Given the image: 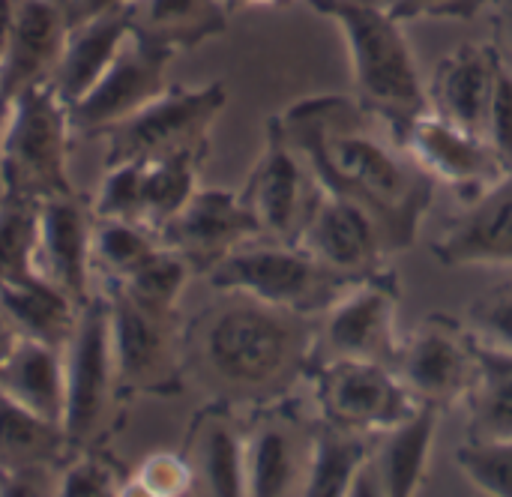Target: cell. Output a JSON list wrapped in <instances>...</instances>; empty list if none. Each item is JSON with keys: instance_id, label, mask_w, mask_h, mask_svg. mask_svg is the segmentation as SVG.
Listing matches in <instances>:
<instances>
[{"instance_id": "obj_7", "label": "cell", "mask_w": 512, "mask_h": 497, "mask_svg": "<svg viewBox=\"0 0 512 497\" xmlns=\"http://www.w3.org/2000/svg\"><path fill=\"white\" fill-rule=\"evenodd\" d=\"M228 105V87L210 81L192 90H165L132 117L108 129V165L147 162L180 150H204L207 132Z\"/></svg>"}, {"instance_id": "obj_45", "label": "cell", "mask_w": 512, "mask_h": 497, "mask_svg": "<svg viewBox=\"0 0 512 497\" xmlns=\"http://www.w3.org/2000/svg\"><path fill=\"white\" fill-rule=\"evenodd\" d=\"M498 24H501V33L507 39V48H510V63H512V0H498Z\"/></svg>"}, {"instance_id": "obj_33", "label": "cell", "mask_w": 512, "mask_h": 497, "mask_svg": "<svg viewBox=\"0 0 512 497\" xmlns=\"http://www.w3.org/2000/svg\"><path fill=\"white\" fill-rule=\"evenodd\" d=\"M39 201L3 198L0 204V288L42 279L36 270Z\"/></svg>"}, {"instance_id": "obj_12", "label": "cell", "mask_w": 512, "mask_h": 497, "mask_svg": "<svg viewBox=\"0 0 512 497\" xmlns=\"http://www.w3.org/2000/svg\"><path fill=\"white\" fill-rule=\"evenodd\" d=\"M318 198L321 186L315 174L270 120L267 147L243 189V201L255 213L261 234L267 240L297 243Z\"/></svg>"}, {"instance_id": "obj_23", "label": "cell", "mask_w": 512, "mask_h": 497, "mask_svg": "<svg viewBox=\"0 0 512 497\" xmlns=\"http://www.w3.org/2000/svg\"><path fill=\"white\" fill-rule=\"evenodd\" d=\"M132 33V6L108 9L69 27L51 84L66 108H72L111 66Z\"/></svg>"}, {"instance_id": "obj_22", "label": "cell", "mask_w": 512, "mask_h": 497, "mask_svg": "<svg viewBox=\"0 0 512 497\" xmlns=\"http://www.w3.org/2000/svg\"><path fill=\"white\" fill-rule=\"evenodd\" d=\"M501 51L486 42H462L456 45L432 75L429 108L444 120L477 132L486 138V120L495 90Z\"/></svg>"}, {"instance_id": "obj_18", "label": "cell", "mask_w": 512, "mask_h": 497, "mask_svg": "<svg viewBox=\"0 0 512 497\" xmlns=\"http://www.w3.org/2000/svg\"><path fill=\"white\" fill-rule=\"evenodd\" d=\"M69 33L63 0H18L6 54L0 60V123L15 96L39 81H51Z\"/></svg>"}, {"instance_id": "obj_28", "label": "cell", "mask_w": 512, "mask_h": 497, "mask_svg": "<svg viewBox=\"0 0 512 497\" xmlns=\"http://www.w3.org/2000/svg\"><path fill=\"white\" fill-rule=\"evenodd\" d=\"M465 411L471 441H512V354L480 345V375Z\"/></svg>"}, {"instance_id": "obj_44", "label": "cell", "mask_w": 512, "mask_h": 497, "mask_svg": "<svg viewBox=\"0 0 512 497\" xmlns=\"http://www.w3.org/2000/svg\"><path fill=\"white\" fill-rule=\"evenodd\" d=\"M15 339H18V330L12 327V321L6 318V312H3V306H0V363H3V357L9 354V348L15 345Z\"/></svg>"}, {"instance_id": "obj_2", "label": "cell", "mask_w": 512, "mask_h": 497, "mask_svg": "<svg viewBox=\"0 0 512 497\" xmlns=\"http://www.w3.org/2000/svg\"><path fill=\"white\" fill-rule=\"evenodd\" d=\"M195 324V354L210 381L243 399H279L318 357V318L219 291Z\"/></svg>"}, {"instance_id": "obj_19", "label": "cell", "mask_w": 512, "mask_h": 497, "mask_svg": "<svg viewBox=\"0 0 512 497\" xmlns=\"http://www.w3.org/2000/svg\"><path fill=\"white\" fill-rule=\"evenodd\" d=\"M432 252L444 267H512V168L465 204Z\"/></svg>"}, {"instance_id": "obj_31", "label": "cell", "mask_w": 512, "mask_h": 497, "mask_svg": "<svg viewBox=\"0 0 512 497\" xmlns=\"http://www.w3.org/2000/svg\"><path fill=\"white\" fill-rule=\"evenodd\" d=\"M66 432L57 423L18 405L0 390V459L12 468H33L60 453Z\"/></svg>"}, {"instance_id": "obj_25", "label": "cell", "mask_w": 512, "mask_h": 497, "mask_svg": "<svg viewBox=\"0 0 512 497\" xmlns=\"http://www.w3.org/2000/svg\"><path fill=\"white\" fill-rule=\"evenodd\" d=\"M225 0H135L132 27L174 51H189L228 27Z\"/></svg>"}, {"instance_id": "obj_40", "label": "cell", "mask_w": 512, "mask_h": 497, "mask_svg": "<svg viewBox=\"0 0 512 497\" xmlns=\"http://www.w3.org/2000/svg\"><path fill=\"white\" fill-rule=\"evenodd\" d=\"M486 0H396L393 15L402 21L411 18H471L483 9Z\"/></svg>"}, {"instance_id": "obj_43", "label": "cell", "mask_w": 512, "mask_h": 497, "mask_svg": "<svg viewBox=\"0 0 512 497\" xmlns=\"http://www.w3.org/2000/svg\"><path fill=\"white\" fill-rule=\"evenodd\" d=\"M15 3L18 0H0V60L6 54V45H9L12 21H15Z\"/></svg>"}, {"instance_id": "obj_41", "label": "cell", "mask_w": 512, "mask_h": 497, "mask_svg": "<svg viewBox=\"0 0 512 497\" xmlns=\"http://www.w3.org/2000/svg\"><path fill=\"white\" fill-rule=\"evenodd\" d=\"M63 495H111L114 492V477L93 459L87 462H78L72 471H66L63 477V486H60Z\"/></svg>"}, {"instance_id": "obj_47", "label": "cell", "mask_w": 512, "mask_h": 497, "mask_svg": "<svg viewBox=\"0 0 512 497\" xmlns=\"http://www.w3.org/2000/svg\"><path fill=\"white\" fill-rule=\"evenodd\" d=\"M348 3H360V6H381V9H393L396 0H348Z\"/></svg>"}, {"instance_id": "obj_21", "label": "cell", "mask_w": 512, "mask_h": 497, "mask_svg": "<svg viewBox=\"0 0 512 497\" xmlns=\"http://www.w3.org/2000/svg\"><path fill=\"white\" fill-rule=\"evenodd\" d=\"M438 423H441V411L432 405H420L408 420L378 432L372 441V456L363 474L357 477L354 495H417L429 471Z\"/></svg>"}, {"instance_id": "obj_3", "label": "cell", "mask_w": 512, "mask_h": 497, "mask_svg": "<svg viewBox=\"0 0 512 497\" xmlns=\"http://www.w3.org/2000/svg\"><path fill=\"white\" fill-rule=\"evenodd\" d=\"M318 15L330 18L348 48L357 102L402 129L429 111V90L420 78L417 57L393 9L360 6L348 0H306Z\"/></svg>"}, {"instance_id": "obj_37", "label": "cell", "mask_w": 512, "mask_h": 497, "mask_svg": "<svg viewBox=\"0 0 512 497\" xmlns=\"http://www.w3.org/2000/svg\"><path fill=\"white\" fill-rule=\"evenodd\" d=\"M141 174H144V162L108 165V174L93 204V216L126 219V222L141 225Z\"/></svg>"}, {"instance_id": "obj_16", "label": "cell", "mask_w": 512, "mask_h": 497, "mask_svg": "<svg viewBox=\"0 0 512 497\" xmlns=\"http://www.w3.org/2000/svg\"><path fill=\"white\" fill-rule=\"evenodd\" d=\"M93 222L84 204L69 195L39 201L36 216V270L60 288L78 309L93 297Z\"/></svg>"}, {"instance_id": "obj_30", "label": "cell", "mask_w": 512, "mask_h": 497, "mask_svg": "<svg viewBox=\"0 0 512 497\" xmlns=\"http://www.w3.org/2000/svg\"><path fill=\"white\" fill-rule=\"evenodd\" d=\"M198 477L210 495H246V432L228 414H207L201 420Z\"/></svg>"}, {"instance_id": "obj_29", "label": "cell", "mask_w": 512, "mask_h": 497, "mask_svg": "<svg viewBox=\"0 0 512 497\" xmlns=\"http://www.w3.org/2000/svg\"><path fill=\"white\" fill-rule=\"evenodd\" d=\"M201 150H180L144 162L141 174V225L159 234L198 189Z\"/></svg>"}, {"instance_id": "obj_9", "label": "cell", "mask_w": 512, "mask_h": 497, "mask_svg": "<svg viewBox=\"0 0 512 497\" xmlns=\"http://www.w3.org/2000/svg\"><path fill=\"white\" fill-rule=\"evenodd\" d=\"M399 300V279L390 267L357 279L318 318V357L375 360L396 369L405 342L396 327Z\"/></svg>"}, {"instance_id": "obj_48", "label": "cell", "mask_w": 512, "mask_h": 497, "mask_svg": "<svg viewBox=\"0 0 512 497\" xmlns=\"http://www.w3.org/2000/svg\"><path fill=\"white\" fill-rule=\"evenodd\" d=\"M63 3H66V0H63Z\"/></svg>"}, {"instance_id": "obj_36", "label": "cell", "mask_w": 512, "mask_h": 497, "mask_svg": "<svg viewBox=\"0 0 512 497\" xmlns=\"http://www.w3.org/2000/svg\"><path fill=\"white\" fill-rule=\"evenodd\" d=\"M468 330L480 345L512 354V279L486 288L465 312Z\"/></svg>"}, {"instance_id": "obj_35", "label": "cell", "mask_w": 512, "mask_h": 497, "mask_svg": "<svg viewBox=\"0 0 512 497\" xmlns=\"http://www.w3.org/2000/svg\"><path fill=\"white\" fill-rule=\"evenodd\" d=\"M456 465L483 495L512 497V441H465Z\"/></svg>"}, {"instance_id": "obj_4", "label": "cell", "mask_w": 512, "mask_h": 497, "mask_svg": "<svg viewBox=\"0 0 512 497\" xmlns=\"http://www.w3.org/2000/svg\"><path fill=\"white\" fill-rule=\"evenodd\" d=\"M69 132V108L51 81L21 90L0 123L3 198L45 201L69 195Z\"/></svg>"}, {"instance_id": "obj_15", "label": "cell", "mask_w": 512, "mask_h": 497, "mask_svg": "<svg viewBox=\"0 0 512 497\" xmlns=\"http://www.w3.org/2000/svg\"><path fill=\"white\" fill-rule=\"evenodd\" d=\"M297 243L348 279H363L375 270H384L390 258L378 222L360 204L324 189Z\"/></svg>"}, {"instance_id": "obj_24", "label": "cell", "mask_w": 512, "mask_h": 497, "mask_svg": "<svg viewBox=\"0 0 512 497\" xmlns=\"http://www.w3.org/2000/svg\"><path fill=\"white\" fill-rule=\"evenodd\" d=\"M0 390L27 411L63 429L66 411V369L63 348L18 333L15 345L0 363Z\"/></svg>"}, {"instance_id": "obj_8", "label": "cell", "mask_w": 512, "mask_h": 497, "mask_svg": "<svg viewBox=\"0 0 512 497\" xmlns=\"http://www.w3.org/2000/svg\"><path fill=\"white\" fill-rule=\"evenodd\" d=\"M396 372L420 405L441 414L465 405L480 375V342L465 321L432 312L420 327L405 336Z\"/></svg>"}, {"instance_id": "obj_5", "label": "cell", "mask_w": 512, "mask_h": 497, "mask_svg": "<svg viewBox=\"0 0 512 497\" xmlns=\"http://www.w3.org/2000/svg\"><path fill=\"white\" fill-rule=\"evenodd\" d=\"M207 282L216 291H240L270 306L321 318L357 279L330 270L300 243L258 237L207 270Z\"/></svg>"}, {"instance_id": "obj_42", "label": "cell", "mask_w": 512, "mask_h": 497, "mask_svg": "<svg viewBox=\"0 0 512 497\" xmlns=\"http://www.w3.org/2000/svg\"><path fill=\"white\" fill-rule=\"evenodd\" d=\"M135 0H66V18H69V27L84 21V18H93L99 12H108V9H123V6H132Z\"/></svg>"}, {"instance_id": "obj_38", "label": "cell", "mask_w": 512, "mask_h": 497, "mask_svg": "<svg viewBox=\"0 0 512 497\" xmlns=\"http://www.w3.org/2000/svg\"><path fill=\"white\" fill-rule=\"evenodd\" d=\"M486 141L507 162V168H512V63L504 51L498 60V75H495L489 120H486Z\"/></svg>"}, {"instance_id": "obj_14", "label": "cell", "mask_w": 512, "mask_h": 497, "mask_svg": "<svg viewBox=\"0 0 512 497\" xmlns=\"http://www.w3.org/2000/svg\"><path fill=\"white\" fill-rule=\"evenodd\" d=\"M156 237L162 246L183 255L192 270H213L225 255L264 234L243 192L195 189L186 207Z\"/></svg>"}, {"instance_id": "obj_20", "label": "cell", "mask_w": 512, "mask_h": 497, "mask_svg": "<svg viewBox=\"0 0 512 497\" xmlns=\"http://www.w3.org/2000/svg\"><path fill=\"white\" fill-rule=\"evenodd\" d=\"M111 300V351L120 384L153 390L174 384V333L171 315L150 312L126 297L120 288Z\"/></svg>"}, {"instance_id": "obj_34", "label": "cell", "mask_w": 512, "mask_h": 497, "mask_svg": "<svg viewBox=\"0 0 512 497\" xmlns=\"http://www.w3.org/2000/svg\"><path fill=\"white\" fill-rule=\"evenodd\" d=\"M159 246H162L159 237L138 222H126V219L93 222V264L111 273L114 282L138 270Z\"/></svg>"}, {"instance_id": "obj_11", "label": "cell", "mask_w": 512, "mask_h": 497, "mask_svg": "<svg viewBox=\"0 0 512 497\" xmlns=\"http://www.w3.org/2000/svg\"><path fill=\"white\" fill-rule=\"evenodd\" d=\"M63 369V432L69 441H84L96 432L111 396V381L117 378L111 351V300L105 294H93L78 309L72 339L63 348Z\"/></svg>"}, {"instance_id": "obj_10", "label": "cell", "mask_w": 512, "mask_h": 497, "mask_svg": "<svg viewBox=\"0 0 512 497\" xmlns=\"http://www.w3.org/2000/svg\"><path fill=\"white\" fill-rule=\"evenodd\" d=\"M174 48L159 45L132 27L129 39L105 69V75L69 108L72 132L105 135L138 108L162 96L168 63L174 60Z\"/></svg>"}, {"instance_id": "obj_32", "label": "cell", "mask_w": 512, "mask_h": 497, "mask_svg": "<svg viewBox=\"0 0 512 497\" xmlns=\"http://www.w3.org/2000/svg\"><path fill=\"white\" fill-rule=\"evenodd\" d=\"M189 276H192V264L183 255H177L174 249L159 246L138 270L117 279V288L150 312L174 315V306H177Z\"/></svg>"}, {"instance_id": "obj_17", "label": "cell", "mask_w": 512, "mask_h": 497, "mask_svg": "<svg viewBox=\"0 0 512 497\" xmlns=\"http://www.w3.org/2000/svg\"><path fill=\"white\" fill-rule=\"evenodd\" d=\"M315 420L273 405L246 432V495L285 497L306 489Z\"/></svg>"}, {"instance_id": "obj_39", "label": "cell", "mask_w": 512, "mask_h": 497, "mask_svg": "<svg viewBox=\"0 0 512 497\" xmlns=\"http://www.w3.org/2000/svg\"><path fill=\"white\" fill-rule=\"evenodd\" d=\"M192 480V468L177 456H153L141 471V483L150 495H183L189 492Z\"/></svg>"}, {"instance_id": "obj_46", "label": "cell", "mask_w": 512, "mask_h": 497, "mask_svg": "<svg viewBox=\"0 0 512 497\" xmlns=\"http://www.w3.org/2000/svg\"><path fill=\"white\" fill-rule=\"evenodd\" d=\"M285 0H225L228 12H237V9H255V6H279Z\"/></svg>"}, {"instance_id": "obj_1", "label": "cell", "mask_w": 512, "mask_h": 497, "mask_svg": "<svg viewBox=\"0 0 512 497\" xmlns=\"http://www.w3.org/2000/svg\"><path fill=\"white\" fill-rule=\"evenodd\" d=\"M273 126L324 192L360 204L378 222L390 255L417 243L438 183L411 159L393 123L357 96L324 93L288 105Z\"/></svg>"}, {"instance_id": "obj_13", "label": "cell", "mask_w": 512, "mask_h": 497, "mask_svg": "<svg viewBox=\"0 0 512 497\" xmlns=\"http://www.w3.org/2000/svg\"><path fill=\"white\" fill-rule=\"evenodd\" d=\"M402 144L435 183L456 189L468 201L507 174V162L483 135L444 120L432 108L402 129Z\"/></svg>"}, {"instance_id": "obj_27", "label": "cell", "mask_w": 512, "mask_h": 497, "mask_svg": "<svg viewBox=\"0 0 512 497\" xmlns=\"http://www.w3.org/2000/svg\"><path fill=\"white\" fill-rule=\"evenodd\" d=\"M0 306L18 333L54 348H66L78 321V306L48 279L0 288Z\"/></svg>"}, {"instance_id": "obj_26", "label": "cell", "mask_w": 512, "mask_h": 497, "mask_svg": "<svg viewBox=\"0 0 512 497\" xmlns=\"http://www.w3.org/2000/svg\"><path fill=\"white\" fill-rule=\"evenodd\" d=\"M375 435L339 429L315 414L312 429V450H309V471L306 489L309 497H345L354 495L357 477L363 474L372 456Z\"/></svg>"}, {"instance_id": "obj_6", "label": "cell", "mask_w": 512, "mask_h": 497, "mask_svg": "<svg viewBox=\"0 0 512 497\" xmlns=\"http://www.w3.org/2000/svg\"><path fill=\"white\" fill-rule=\"evenodd\" d=\"M306 381L312 384L315 414L321 420L363 435L393 429L420 408L402 375L375 360L315 357Z\"/></svg>"}]
</instances>
